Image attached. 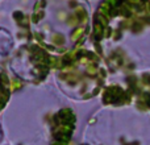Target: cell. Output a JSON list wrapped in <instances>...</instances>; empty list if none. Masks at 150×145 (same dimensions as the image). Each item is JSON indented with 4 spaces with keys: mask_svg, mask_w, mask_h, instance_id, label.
I'll use <instances>...</instances> for the list:
<instances>
[{
    "mask_svg": "<svg viewBox=\"0 0 150 145\" xmlns=\"http://www.w3.org/2000/svg\"><path fill=\"white\" fill-rule=\"evenodd\" d=\"M93 28H95L96 34H98V36H100V34H101V32H103V25H101V24H99V23H96Z\"/></svg>",
    "mask_w": 150,
    "mask_h": 145,
    "instance_id": "1",
    "label": "cell"
},
{
    "mask_svg": "<svg viewBox=\"0 0 150 145\" xmlns=\"http://www.w3.org/2000/svg\"><path fill=\"white\" fill-rule=\"evenodd\" d=\"M98 18L100 20V24H101L103 26H105V25H107V18L104 17L103 15H100V13H99V15H98Z\"/></svg>",
    "mask_w": 150,
    "mask_h": 145,
    "instance_id": "2",
    "label": "cell"
},
{
    "mask_svg": "<svg viewBox=\"0 0 150 145\" xmlns=\"http://www.w3.org/2000/svg\"><path fill=\"white\" fill-rule=\"evenodd\" d=\"M82 32H83V29H78V31H75L74 34H73V40H76V37H79L80 34H82Z\"/></svg>",
    "mask_w": 150,
    "mask_h": 145,
    "instance_id": "3",
    "label": "cell"
},
{
    "mask_svg": "<svg viewBox=\"0 0 150 145\" xmlns=\"http://www.w3.org/2000/svg\"><path fill=\"white\" fill-rule=\"evenodd\" d=\"M148 8H149V11H150V3H149V4H148Z\"/></svg>",
    "mask_w": 150,
    "mask_h": 145,
    "instance_id": "4",
    "label": "cell"
},
{
    "mask_svg": "<svg viewBox=\"0 0 150 145\" xmlns=\"http://www.w3.org/2000/svg\"><path fill=\"white\" fill-rule=\"evenodd\" d=\"M149 82H150V78H149Z\"/></svg>",
    "mask_w": 150,
    "mask_h": 145,
    "instance_id": "5",
    "label": "cell"
}]
</instances>
